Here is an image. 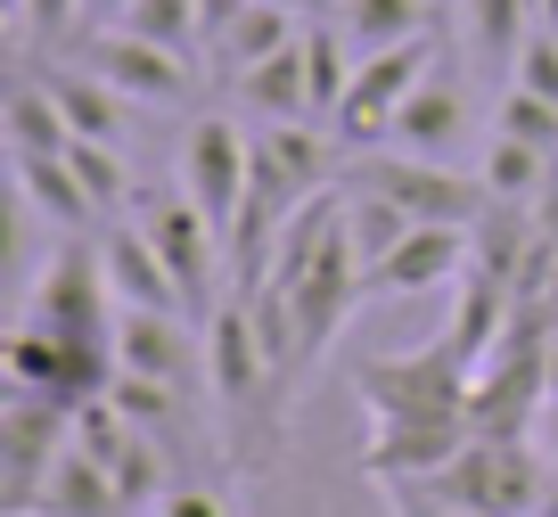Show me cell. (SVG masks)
Returning a JSON list of instances; mask_svg holds the SVG:
<instances>
[{"instance_id":"obj_26","label":"cell","mask_w":558,"mask_h":517,"mask_svg":"<svg viewBox=\"0 0 558 517\" xmlns=\"http://www.w3.org/2000/svg\"><path fill=\"white\" fill-rule=\"evenodd\" d=\"M9 41H17V58L74 50L83 41V0H9Z\"/></svg>"},{"instance_id":"obj_12","label":"cell","mask_w":558,"mask_h":517,"mask_svg":"<svg viewBox=\"0 0 558 517\" xmlns=\"http://www.w3.org/2000/svg\"><path fill=\"white\" fill-rule=\"evenodd\" d=\"M469 279V230L460 223H411L378 263L362 272V296H436Z\"/></svg>"},{"instance_id":"obj_21","label":"cell","mask_w":558,"mask_h":517,"mask_svg":"<svg viewBox=\"0 0 558 517\" xmlns=\"http://www.w3.org/2000/svg\"><path fill=\"white\" fill-rule=\"evenodd\" d=\"M9 172H17V197H25V206H34L41 223H58V239H74V230L99 223L83 172H74L66 156H9Z\"/></svg>"},{"instance_id":"obj_10","label":"cell","mask_w":558,"mask_h":517,"mask_svg":"<svg viewBox=\"0 0 558 517\" xmlns=\"http://www.w3.org/2000/svg\"><path fill=\"white\" fill-rule=\"evenodd\" d=\"M246 172H255V132L239 116H222V107L190 116V132H181V190L222 223V239L246 206Z\"/></svg>"},{"instance_id":"obj_9","label":"cell","mask_w":558,"mask_h":517,"mask_svg":"<svg viewBox=\"0 0 558 517\" xmlns=\"http://www.w3.org/2000/svg\"><path fill=\"white\" fill-rule=\"evenodd\" d=\"M74 444V411H58V402L41 395H17L9 386V411H0V517H25L41 501V484H50V468L66 460Z\"/></svg>"},{"instance_id":"obj_29","label":"cell","mask_w":558,"mask_h":517,"mask_svg":"<svg viewBox=\"0 0 558 517\" xmlns=\"http://www.w3.org/2000/svg\"><path fill=\"white\" fill-rule=\"evenodd\" d=\"M66 165L83 172V190H90V206H99V214L132 197V172H123V148H116V140H74Z\"/></svg>"},{"instance_id":"obj_36","label":"cell","mask_w":558,"mask_h":517,"mask_svg":"<svg viewBox=\"0 0 558 517\" xmlns=\"http://www.w3.org/2000/svg\"><path fill=\"white\" fill-rule=\"evenodd\" d=\"M534 9H542V25H550V34H558V0H534Z\"/></svg>"},{"instance_id":"obj_19","label":"cell","mask_w":558,"mask_h":517,"mask_svg":"<svg viewBox=\"0 0 558 517\" xmlns=\"http://www.w3.org/2000/svg\"><path fill=\"white\" fill-rule=\"evenodd\" d=\"M460 444H469V428H369V452H362V468L378 484H427L436 468H452L460 460Z\"/></svg>"},{"instance_id":"obj_33","label":"cell","mask_w":558,"mask_h":517,"mask_svg":"<svg viewBox=\"0 0 558 517\" xmlns=\"http://www.w3.org/2000/svg\"><path fill=\"white\" fill-rule=\"evenodd\" d=\"M534 304H550V321H558V263H550V279H542V296Z\"/></svg>"},{"instance_id":"obj_15","label":"cell","mask_w":558,"mask_h":517,"mask_svg":"<svg viewBox=\"0 0 558 517\" xmlns=\"http://www.w3.org/2000/svg\"><path fill=\"white\" fill-rule=\"evenodd\" d=\"M534 0H460L452 9V41L469 50V67L485 74L493 91L518 74V50H525V34H534Z\"/></svg>"},{"instance_id":"obj_11","label":"cell","mask_w":558,"mask_h":517,"mask_svg":"<svg viewBox=\"0 0 558 517\" xmlns=\"http://www.w3.org/2000/svg\"><path fill=\"white\" fill-rule=\"evenodd\" d=\"M74 58H83L99 83H116L132 107H190L197 99V74L181 50H165V41H140L123 34V25H90L83 41H74Z\"/></svg>"},{"instance_id":"obj_34","label":"cell","mask_w":558,"mask_h":517,"mask_svg":"<svg viewBox=\"0 0 558 517\" xmlns=\"http://www.w3.org/2000/svg\"><path fill=\"white\" fill-rule=\"evenodd\" d=\"M550 402H558V321H550Z\"/></svg>"},{"instance_id":"obj_14","label":"cell","mask_w":558,"mask_h":517,"mask_svg":"<svg viewBox=\"0 0 558 517\" xmlns=\"http://www.w3.org/2000/svg\"><path fill=\"white\" fill-rule=\"evenodd\" d=\"M460 140H476V99H469V83L452 74V50H444L436 74H427V83L411 91V107L395 116V140H386V148H411V156L452 165Z\"/></svg>"},{"instance_id":"obj_4","label":"cell","mask_w":558,"mask_h":517,"mask_svg":"<svg viewBox=\"0 0 558 517\" xmlns=\"http://www.w3.org/2000/svg\"><path fill=\"white\" fill-rule=\"evenodd\" d=\"M116 288H107V263H99V239H58V255L34 272V288H25V312L17 328H41V337L74 345V353H99V362H116Z\"/></svg>"},{"instance_id":"obj_28","label":"cell","mask_w":558,"mask_h":517,"mask_svg":"<svg viewBox=\"0 0 558 517\" xmlns=\"http://www.w3.org/2000/svg\"><path fill=\"white\" fill-rule=\"evenodd\" d=\"M493 132H518V140H534V148L558 156V99H542V91H525V83H501V99H493Z\"/></svg>"},{"instance_id":"obj_32","label":"cell","mask_w":558,"mask_h":517,"mask_svg":"<svg viewBox=\"0 0 558 517\" xmlns=\"http://www.w3.org/2000/svg\"><path fill=\"white\" fill-rule=\"evenodd\" d=\"M542 452H550V460H558V402H550V411H542Z\"/></svg>"},{"instance_id":"obj_18","label":"cell","mask_w":558,"mask_h":517,"mask_svg":"<svg viewBox=\"0 0 558 517\" xmlns=\"http://www.w3.org/2000/svg\"><path fill=\"white\" fill-rule=\"evenodd\" d=\"M230 107L255 116V123H320L313 116V74H304V34L279 58H263L255 74H239V83H230Z\"/></svg>"},{"instance_id":"obj_1","label":"cell","mask_w":558,"mask_h":517,"mask_svg":"<svg viewBox=\"0 0 558 517\" xmlns=\"http://www.w3.org/2000/svg\"><path fill=\"white\" fill-rule=\"evenodd\" d=\"M206 395L222 402L230 468L255 484L263 468L279 460V444H288V402H296V378L271 362V345H263L255 312H246L239 296L206 321Z\"/></svg>"},{"instance_id":"obj_35","label":"cell","mask_w":558,"mask_h":517,"mask_svg":"<svg viewBox=\"0 0 558 517\" xmlns=\"http://www.w3.org/2000/svg\"><path fill=\"white\" fill-rule=\"evenodd\" d=\"M271 9H296V17H313V9H320V0H271Z\"/></svg>"},{"instance_id":"obj_3","label":"cell","mask_w":558,"mask_h":517,"mask_svg":"<svg viewBox=\"0 0 558 517\" xmlns=\"http://www.w3.org/2000/svg\"><path fill=\"white\" fill-rule=\"evenodd\" d=\"M469 378L460 345H411V353H378V362L353 370V395H362L369 428H469Z\"/></svg>"},{"instance_id":"obj_23","label":"cell","mask_w":558,"mask_h":517,"mask_svg":"<svg viewBox=\"0 0 558 517\" xmlns=\"http://www.w3.org/2000/svg\"><path fill=\"white\" fill-rule=\"evenodd\" d=\"M25 517H132V509H123L107 460H90L83 444H66V460L50 468V484H41V501Z\"/></svg>"},{"instance_id":"obj_22","label":"cell","mask_w":558,"mask_h":517,"mask_svg":"<svg viewBox=\"0 0 558 517\" xmlns=\"http://www.w3.org/2000/svg\"><path fill=\"white\" fill-rule=\"evenodd\" d=\"M66 148H74V123L58 107L50 74L17 67V83H9V156H66Z\"/></svg>"},{"instance_id":"obj_5","label":"cell","mask_w":558,"mask_h":517,"mask_svg":"<svg viewBox=\"0 0 558 517\" xmlns=\"http://www.w3.org/2000/svg\"><path fill=\"white\" fill-rule=\"evenodd\" d=\"M550 411V304H518L509 337L469 378V435H534Z\"/></svg>"},{"instance_id":"obj_6","label":"cell","mask_w":558,"mask_h":517,"mask_svg":"<svg viewBox=\"0 0 558 517\" xmlns=\"http://www.w3.org/2000/svg\"><path fill=\"white\" fill-rule=\"evenodd\" d=\"M337 190L345 197H378L395 206L402 223H460L469 230L485 214V181L460 165H436V156H411V148H362L337 165Z\"/></svg>"},{"instance_id":"obj_13","label":"cell","mask_w":558,"mask_h":517,"mask_svg":"<svg viewBox=\"0 0 558 517\" xmlns=\"http://www.w3.org/2000/svg\"><path fill=\"white\" fill-rule=\"evenodd\" d=\"M116 370L132 378H165V386H197L206 378V328L190 312H132L116 321Z\"/></svg>"},{"instance_id":"obj_25","label":"cell","mask_w":558,"mask_h":517,"mask_svg":"<svg viewBox=\"0 0 558 517\" xmlns=\"http://www.w3.org/2000/svg\"><path fill=\"white\" fill-rule=\"evenodd\" d=\"M558 156L534 148V140L518 132H485V156H476V181H485V197H509V206H534L542 181H550Z\"/></svg>"},{"instance_id":"obj_27","label":"cell","mask_w":558,"mask_h":517,"mask_svg":"<svg viewBox=\"0 0 558 517\" xmlns=\"http://www.w3.org/2000/svg\"><path fill=\"white\" fill-rule=\"evenodd\" d=\"M123 34H140V41H165V50H206V9L197 0H132L123 9Z\"/></svg>"},{"instance_id":"obj_16","label":"cell","mask_w":558,"mask_h":517,"mask_svg":"<svg viewBox=\"0 0 558 517\" xmlns=\"http://www.w3.org/2000/svg\"><path fill=\"white\" fill-rule=\"evenodd\" d=\"M296 34H304V17H296V9H271V0H246V9H239V17H230V25H222V34H214V41H206L197 58H206V74H214V83L230 91L239 74H255L263 58H279V50H288Z\"/></svg>"},{"instance_id":"obj_17","label":"cell","mask_w":558,"mask_h":517,"mask_svg":"<svg viewBox=\"0 0 558 517\" xmlns=\"http://www.w3.org/2000/svg\"><path fill=\"white\" fill-rule=\"evenodd\" d=\"M99 263H107V288H116V304H132V312H190L181 304V288H173V272H165V255H157V239L148 230H99Z\"/></svg>"},{"instance_id":"obj_37","label":"cell","mask_w":558,"mask_h":517,"mask_svg":"<svg viewBox=\"0 0 558 517\" xmlns=\"http://www.w3.org/2000/svg\"><path fill=\"white\" fill-rule=\"evenodd\" d=\"M436 9H444V17H452V9H460V0H436Z\"/></svg>"},{"instance_id":"obj_8","label":"cell","mask_w":558,"mask_h":517,"mask_svg":"<svg viewBox=\"0 0 558 517\" xmlns=\"http://www.w3.org/2000/svg\"><path fill=\"white\" fill-rule=\"evenodd\" d=\"M436 58H444V34H418V41H395V50L353 58V83H345V99H337V116H329L337 148H345V156L386 148V140H395V116L411 107V91L436 74Z\"/></svg>"},{"instance_id":"obj_20","label":"cell","mask_w":558,"mask_h":517,"mask_svg":"<svg viewBox=\"0 0 558 517\" xmlns=\"http://www.w3.org/2000/svg\"><path fill=\"white\" fill-rule=\"evenodd\" d=\"M25 67H41V58H25ZM58 91V107H66L74 140H116L123 148V123H132V99H123L116 83H99V74L83 67V58H58V67H41Z\"/></svg>"},{"instance_id":"obj_24","label":"cell","mask_w":558,"mask_h":517,"mask_svg":"<svg viewBox=\"0 0 558 517\" xmlns=\"http://www.w3.org/2000/svg\"><path fill=\"white\" fill-rule=\"evenodd\" d=\"M436 0H337V34L353 41V58L369 50H395V41H418V34H436Z\"/></svg>"},{"instance_id":"obj_30","label":"cell","mask_w":558,"mask_h":517,"mask_svg":"<svg viewBox=\"0 0 558 517\" xmlns=\"http://www.w3.org/2000/svg\"><path fill=\"white\" fill-rule=\"evenodd\" d=\"M157 517H230V501L214 493V484H173V493L157 501Z\"/></svg>"},{"instance_id":"obj_2","label":"cell","mask_w":558,"mask_h":517,"mask_svg":"<svg viewBox=\"0 0 558 517\" xmlns=\"http://www.w3.org/2000/svg\"><path fill=\"white\" fill-rule=\"evenodd\" d=\"M558 484V460L534 435H469L452 468H436L427 484H402L411 501H436L444 517H542Z\"/></svg>"},{"instance_id":"obj_7","label":"cell","mask_w":558,"mask_h":517,"mask_svg":"<svg viewBox=\"0 0 558 517\" xmlns=\"http://www.w3.org/2000/svg\"><path fill=\"white\" fill-rule=\"evenodd\" d=\"M140 230L157 239L165 272H173L181 304H190V321L206 328L214 312L230 304V239H222V223H214L190 190H148L140 197Z\"/></svg>"},{"instance_id":"obj_31","label":"cell","mask_w":558,"mask_h":517,"mask_svg":"<svg viewBox=\"0 0 558 517\" xmlns=\"http://www.w3.org/2000/svg\"><path fill=\"white\" fill-rule=\"evenodd\" d=\"M123 9H132V0H83V34L90 25H123Z\"/></svg>"}]
</instances>
